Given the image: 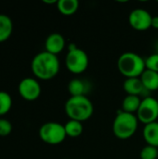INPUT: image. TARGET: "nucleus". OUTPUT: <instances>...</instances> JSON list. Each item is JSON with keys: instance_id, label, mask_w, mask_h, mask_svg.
Here are the masks:
<instances>
[{"instance_id": "nucleus-17", "label": "nucleus", "mask_w": 158, "mask_h": 159, "mask_svg": "<svg viewBox=\"0 0 158 159\" xmlns=\"http://www.w3.org/2000/svg\"><path fill=\"white\" fill-rule=\"evenodd\" d=\"M79 7L77 0H58L57 8L64 16L74 15Z\"/></svg>"}, {"instance_id": "nucleus-19", "label": "nucleus", "mask_w": 158, "mask_h": 159, "mask_svg": "<svg viewBox=\"0 0 158 159\" xmlns=\"http://www.w3.org/2000/svg\"><path fill=\"white\" fill-rule=\"evenodd\" d=\"M12 107V98L11 96L6 92L0 91V116H4L9 112Z\"/></svg>"}, {"instance_id": "nucleus-6", "label": "nucleus", "mask_w": 158, "mask_h": 159, "mask_svg": "<svg viewBox=\"0 0 158 159\" xmlns=\"http://www.w3.org/2000/svg\"><path fill=\"white\" fill-rule=\"evenodd\" d=\"M39 137L47 144L57 145L61 143L67 137L64 125L58 122H47L39 129Z\"/></svg>"}, {"instance_id": "nucleus-22", "label": "nucleus", "mask_w": 158, "mask_h": 159, "mask_svg": "<svg viewBox=\"0 0 158 159\" xmlns=\"http://www.w3.org/2000/svg\"><path fill=\"white\" fill-rule=\"evenodd\" d=\"M12 131V124L4 118H0V136L6 137L8 136Z\"/></svg>"}, {"instance_id": "nucleus-26", "label": "nucleus", "mask_w": 158, "mask_h": 159, "mask_svg": "<svg viewBox=\"0 0 158 159\" xmlns=\"http://www.w3.org/2000/svg\"><path fill=\"white\" fill-rule=\"evenodd\" d=\"M156 99H157V101H158V96H157V98H156Z\"/></svg>"}, {"instance_id": "nucleus-21", "label": "nucleus", "mask_w": 158, "mask_h": 159, "mask_svg": "<svg viewBox=\"0 0 158 159\" xmlns=\"http://www.w3.org/2000/svg\"><path fill=\"white\" fill-rule=\"evenodd\" d=\"M145 68L146 70L154 71L158 73V53H154L148 56L145 60Z\"/></svg>"}, {"instance_id": "nucleus-23", "label": "nucleus", "mask_w": 158, "mask_h": 159, "mask_svg": "<svg viewBox=\"0 0 158 159\" xmlns=\"http://www.w3.org/2000/svg\"><path fill=\"white\" fill-rule=\"evenodd\" d=\"M152 28L158 29V16H155L152 19Z\"/></svg>"}, {"instance_id": "nucleus-1", "label": "nucleus", "mask_w": 158, "mask_h": 159, "mask_svg": "<svg viewBox=\"0 0 158 159\" xmlns=\"http://www.w3.org/2000/svg\"><path fill=\"white\" fill-rule=\"evenodd\" d=\"M31 70L34 76L41 80L54 78L60 71V61L58 56L46 50L37 53L32 60Z\"/></svg>"}, {"instance_id": "nucleus-2", "label": "nucleus", "mask_w": 158, "mask_h": 159, "mask_svg": "<svg viewBox=\"0 0 158 159\" xmlns=\"http://www.w3.org/2000/svg\"><path fill=\"white\" fill-rule=\"evenodd\" d=\"M65 114L71 120L85 122L88 120L94 112L92 102L87 96L70 97L64 105Z\"/></svg>"}, {"instance_id": "nucleus-9", "label": "nucleus", "mask_w": 158, "mask_h": 159, "mask_svg": "<svg viewBox=\"0 0 158 159\" xmlns=\"http://www.w3.org/2000/svg\"><path fill=\"white\" fill-rule=\"evenodd\" d=\"M18 90L22 99L32 102L39 98L41 94V86L35 78L25 77L20 82Z\"/></svg>"}, {"instance_id": "nucleus-8", "label": "nucleus", "mask_w": 158, "mask_h": 159, "mask_svg": "<svg viewBox=\"0 0 158 159\" xmlns=\"http://www.w3.org/2000/svg\"><path fill=\"white\" fill-rule=\"evenodd\" d=\"M153 16L143 8L133 9L129 16V22L130 26L136 31H146L152 27Z\"/></svg>"}, {"instance_id": "nucleus-12", "label": "nucleus", "mask_w": 158, "mask_h": 159, "mask_svg": "<svg viewBox=\"0 0 158 159\" xmlns=\"http://www.w3.org/2000/svg\"><path fill=\"white\" fill-rule=\"evenodd\" d=\"M142 136L147 145L158 148V122H153L144 125Z\"/></svg>"}, {"instance_id": "nucleus-5", "label": "nucleus", "mask_w": 158, "mask_h": 159, "mask_svg": "<svg viewBox=\"0 0 158 159\" xmlns=\"http://www.w3.org/2000/svg\"><path fill=\"white\" fill-rule=\"evenodd\" d=\"M89 64L88 54L74 44H70L65 57V66L69 72L74 75L84 73Z\"/></svg>"}, {"instance_id": "nucleus-20", "label": "nucleus", "mask_w": 158, "mask_h": 159, "mask_svg": "<svg viewBox=\"0 0 158 159\" xmlns=\"http://www.w3.org/2000/svg\"><path fill=\"white\" fill-rule=\"evenodd\" d=\"M140 157L141 159H157L158 148L151 145L144 146L140 153Z\"/></svg>"}, {"instance_id": "nucleus-14", "label": "nucleus", "mask_w": 158, "mask_h": 159, "mask_svg": "<svg viewBox=\"0 0 158 159\" xmlns=\"http://www.w3.org/2000/svg\"><path fill=\"white\" fill-rule=\"evenodd\" d=\"M140 78L142 85L149 92L158 90V73L145 69Z\"/></svg>"}, {"instance_id": "nucleus-10", "label": "nucleus", "mask_w": 158, "mask_h": 159, "mask_svg": "<svg viewBox=\"0 0 158 159\" xmlns=\"http://www.w3.org/2000/svg\"><path fill=\"white\" fill-rule=\"evenodd\" d=\"M123 89L127 95H133V96H138V97H148L149 91L144 88V86L142 83V80L140 77H134V78H126L124 84H123Z\"/></svg>"}, {"instance_id": "nucleus-4", "label": "nucleus", "mask_w": 158, "mask_h": 159, "mask_svg": "<svg viewBox=\"0 0 158 159\" xmlns=\"http://www.w3.org/2000/svg\"><path fill=\"white\" fill-rule=\"evenodd\" d=\"M139 120L136 115L119 111L113 122V133L120 140L131 138L137 131Z\"/></svg>"}, {"instance_id": "nucleus-18", "label": "nucleus", "mask_w": 158, "mask_h": 159, "mask_svg": "<svg viewBox=\"0 0 158 159\" xmlns=\"http://www.w3.org/2000/svg\"><path fill=\"white\" fill-rule=\"evenodd\" d=\"M64 129L67 137H71V138H77L81 136L84 130L82 122L71 120V119L64 125Z\"/></svg>"}, {"instance_id": "nucleus-24", "label": "nucleus", "mask_w": 158, "mask_h": 159, "mask_svg": "<svg viewBox=\"0 0 158 159\" xmlns=\"http://www.w3.org/2000/svg\"><path fill=\"white\" fill-rule=\"evenodd\" d=\"M44 3L46 4H57V0H43Z\"/></svg>"}, {"instance_id": "nucleus-7", "label": "nucleus", "mask_w": 158, "mask_h": 159, "mask_svg": "<svg viewBox=\"0 0 158 159\" xmlns=\"http://www.w3.org/2000/svg\"><path fill=\"white\" fill-rule=\"evenodd\" d=\"M139 122L147 125L157 121L158 101L157 99L148 96L142 100L139 110L136 114Z\"/></svg>"}, {"instance_id": "nucleus-15", "label": "nucleus", "mask_w": 158, "mask_h": 159, "mask_svg": "<svg viewBox=\"0 0 158 159\" xmlns=\"http://www.w3.org/2000/svg\"><path fill=\"white\" fill-rule=\"evenodd\" d=\"M13 32V22L10 17L0 13V43L7 40Z\"/></svg>"}, {"instance_id": "nucleus-25", "label": "nucleus", "mask_w": 158, "mask_h": 159, "mask_svg": "<svg viewBox=\"0 0 158 159\" xmlns=\"http://www.w3.org/2000/svg\"><path fill=\"white\" fill-rule=\"evenodd\" d=\"M156 53H158V42L156 43Z\"/></svg>"}, {"instance_id": "nucleus-27", "label": "nucleus", "mask_w": 158, "mask_h": 159, "mask_svg": "<svg viewBox=\"0 0 158 159\" xmlns=\"http://www.w3.org/2000/svg\"><path fill=\"white\" fill-rule=\"evenodd\" d=\"M157 159H158V158H157Z\"/></svg>"}, {"instance_id": "nucleus-13", "label": "nucleus", "mask_w": 158, "mask_h": 159, "mask_svg": "<svg viewBox=\"0 0 158 159\" xmlns=\"http://www.w3.org/2000/svg\"><path fill=\"white\" fill-rule=\"evenodd\" d=\"M68 91L71 97L86 96V94L88 92V85L83 79L74 78L68 84Z\"/></svg>"}, {"instance_id": "nucleus-11", "label": "nucleus", "mask_w": 158, "mask_h": 159, "mask_svg": "<svg viewBox=\"0 0 158 159\" xmlns=\"http://www.w3.org/2000/svg\"><path fill=\"white\" fill-rule=\"evenodd\" d=\"M65 48V39L62 34L58 33L50 34L45 41L46 51L58 56Z\"/></svg>"}, {"instance_id": "nucleus-16", "label": "nucleus", "mask_w": 158, "mask_h": 159, "mask_svg": "<svg viewBox=\"0 0 158 159\" xmlns=\"http://www.w3.org/2000/svg\"><path fill=\"white\" fill-rule=\"evenodd\" d=\"M142 100V98L138 96L127 95L122 102V111L129 114L136 115L141 105Z\"/></svg>"}, {"instance_id": "nucleus-3", "label": "nucleus", "mask_w": 158, "mask_h": 159, "mask_svg": "<svg viewBox=\"0 0 158 159\" xmlns=\"http://www.w3.org/2000/svg\"><path fill=\"white\" fill-rule=\"evenodd\" d=\"M117 69L126 78L141 77L145 71V61L135 52H124L117 60Z\"/></svg>"}]
</instances>
